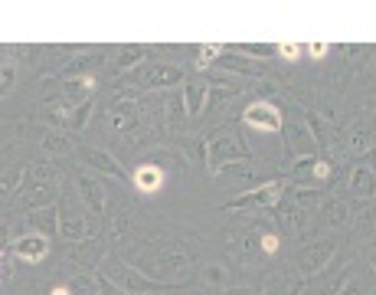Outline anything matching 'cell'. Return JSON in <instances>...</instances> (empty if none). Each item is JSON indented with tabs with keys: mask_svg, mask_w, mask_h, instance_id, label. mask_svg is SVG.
<instances>
[{
	"mask_svg": "<svg viewBox=\"0 0 376 295\" xmlns=\"http://www.w3.org/2000/svg\"><path fill=\"white\" fill-rule=\"evenodd\" d=\"M281 184L279 181H269V184L256 187V190H246V194H239L233 204H226V210H242V207H272V204H279L281 200Z\"/></svg>",
	"mask_w": 376,
	"mask_h": 295,
	"instance_id": "6da1fadb",
	"label": "cell"
},
{
	"mask_svg": "<svg viewBox=\"0 0 376 295\" xmlns=\"http://www.w3.org/2000/svg\"><path fill=\"white\" fill-rule=\"evenodd\" d=\"M242 121L249 128H258V131H281V112L272 105V102H252L246 112H242Z\"/></svg>",
	"mask_w": 376,
	"mask_h": 295,
	"instance_id": "7a4b0ae2",
	"label": "cell"
},
{
	"mask_svg": "<svg viewBox=\"0 0 376 295\" xmlns=\"http://www.w3.org/2000/svg\"><path fill=\"white\" fill-rule=\"evenodd\" d=\"M13 252H17V259L36 266V262H43L49 256V243H46L43 233H26L20 240H13Z\"/></svg>",
	"mask_w": 376,
	"mask_h": 295,
	"instance_id": "3957f363",
	"label": "cell"
},
{
	"mask_svg": "<svg viewBox=\"0 0 376 295\" xmlns=\"http://www.w3.org/2000/svg\"><path fill=\"white\" fill-rule=\"evenodd\" d=\"M334 256V243L331 240H321L314 243L311 250H304V256H301V273L311 275V273H321L324 266H327V259Z\"/></svg>",
	"mask_w": 376,
	"mask_h": 295,
	"instance_id": "277c9868",
	"label": "cell"
},
{
	"mask_svg": "<svg viewBox=\"0 0 376 295\" xmlns=\"http://www.w3.org/2000/svg\"><path fill=\"white\" fill-rule=\"evenodd\" d=\"M131 181H134V187H138L141 194H157L164 187V167H157V164H141L138 171L131 174Z\"/></svg>",
	"mask_w": 376,
	"mask_h": 295,
	"instance_id": "5b68a950",
	"label": "cell"
},
{
	"mask_svg": "<svg viewBox=\"0 0 376 295\" xmlns=\"http://www.w3.org/2000/svg\"><path fill=\"white\" fill-rule=\"evenodd\" d=\"M82 158H86L95 171H105V174H111V177H125V171L115 164V158L105 151H98V148H82Z\"/></svg>",
	"mask_w": 376,
	"mask_h": 295,
	"instance_id": "8992f818",
	"label": "cell"
},
{
	"mask_svg": "<svg viewBox=\"0 0 376 295\" xmlns=\"http://www.w3.org/2000/svg\"><path fill=\"white\" fill-rule=\"evenodd\" d=\"M79 190H82V200L92 213H102L105 210V190L92 181V177H79Z\"/></svg>",
	"mask_w": 376,
	"mask_h": 295,
	"instance_id": "52a82bcc",
	"label": "cell"
},
{
	"mask_svg": "<svg viewBox=\"0 0 376 295\" xmlns=\"http://www.w3.org/2000/svg\"><path fill=\"white\" fill-rule=\"evenodd\" d=\"M206 96H210V86H206V82H187V86H183L187 112H190V115H200L206 105Z\"/></svg>",
	"mask_w": 376,
	"mask_h": 295,
	"instance_id": "ba28073f",
	"label": "cell"
},
{
	"mask_svg": "<svg viewBox=\"0 0 376 295\" xmlns=\"http://www.w3.org/2000/svg\"><path fill=\"white\" fill-rule=\"evenodd\" d=\"M180 82H183V69L167 66V63L150 69V76H148V86H180Z\"/></svg>",
	"mask_w": 376,
	"mask_h": 295,
	"instance_id": "9c48e42d",
	"label": "cell"
},
{
	"mask_svg": "<svg viewBox=\"0 0 376 295\" xmlns=\"http://www.w3.org/2000/svg\"><path fill=\"white\" fill-rule=\"evenodd\" d=\"M59 233H63L69 243H79L88 236V227L82 217H59Z\"/></svg>",
	"mask_w": 376,
	"mask_h": 295,
	"instance_id": "30bf717a",
	"label": "cell"
},
{
	"mask_svg": "<svg viewBox=\"0 0 376 295\" xmlns=\"http://www.w3.org/2000/svg\"><path fill=\"white\" fill-rule=\"evenodd\" d=\"M350 190H354V194H370V190H373V171H370L366 164L354 167V177H350Z\"/></svg>",
	"mask_w": 376,
	"mask_h": 295,
	"instance_id": "8fae6325",
	"label": "cell"
},
{
	"mask_svg": "<svg viewBox=\"0 0 376 295\" xmlns=\"http://www.w3.org/2000/svg\"><path fill=\"white\" fill-rule=\"evenodd\" d=\"M13 82H17V66H13V63L0 66V98L7 96V92H10Z\"/></svg>",
	"mask_w": 376,
	"mask_h": 295,
	"instance_id": "7c38bea8",
	"label": "cell"
},
{
	"mask_svg": "<svg viewBox=\"0 0 376 295\" xmlns=\"http://www.w3.org/2000/svg\"><path fill=\"white\" fill-rule=\"evenodd\" d=\"M72 289L82 295H98V279H92V275H75Z\"/></svg>",
	"mask_w": 376,
	"mask_h": 295,
	"instance_id": "4fadbf2b",
	"label": "cell"
},
{
	"mask_svg": "<svg viewBox=\"0 0 376 295\" xmlns=\"http://www.w3.org/2000/svg\"><path fill=\"white\" fill-rule=\"evenodd\" d=\"M141 59H144V50H141V46H128V50H121V53H118V66H121V69H128V66L141 63Z\"/></svg>",
	"mask_w": 376,
	"mask_h": 295,
	"instance_id": "5bb4252c",
	"label": "cell"
},
{
	"mask_svg": "<svg viewBox=\"0 0 376 295\" xmlns=\"http://www.w3.org/2000/svg\"><path fill=\"white\" fill-rule=\"evenodd\" d=\"M43 148H46V151H53V154H65L69 148H72V144L65 142L63 135H49V138L43 142Z\"/></svg>",
	"mask_w": 376,
	"mask_h": 295,
	"instance_id": "9a60e30c",
	"label": "cell"
},
{
	"mask_svg": "<svg viewBox=\"0 0 376 295\" xmlns=\"http://www.w3.org/2000/svg\"><path fill=\"white\" fill-rule=\"evenodd\" d=\"M226 46H219V43H213V46H203V50H200V59H196V66H200V69H206V66L213 63L216 56L223 53Z\"/></svg>",
	"mask_w": 376,
	"mask_h": 295,
	"instance_id": "2e32d148",
	"label": "cell"
},
{
	"mask_svg": "<svg viewBox=\"0 0 376 295\" xmlns=\"http://www.w3.org/2000/svg\"><path fill=\"white\" fill-rule=\"evenodd\" d=\"M265 295H288V279L285 275H272L265 285Z\"/></svg>",
	"mask_w": 376,
	"mask_h": 295,
	"instance_id": "e0dca14e",
	"label": "cell"
},
{
	"mask_svg": "<svg viewBox=\"0 0 376 295\" xmlns=\"http://www.w3.org/2000/svg\"><path fill=\"white\" fill-rule=\"evenodd\" d=\"M88 115H92V98H88V102H82V105L75 109L72 125H75V128H86V125H88Z\"/></svg>",
	"mask_w": 376,
	"mask_h": 295,
	"instance_id": "ac0fdd59",
	"label": "cell"
},
{
	"mask_svg": "<svg viewBox=\"0 0 376 295\" xmlns=\"http://www.w3.org/2000/svg\"><path fill=\"white\" fill-rule=\"evenodd\" d=\"M98 295H131V292L118 289V285L111 282V279H105V275H98Z\"/></svg>",
	"mask_w": 376,
	"mask_h": 295,
	"instance_id": "d6986e66",
	"label": "cell"
},
{
	"mask_svg": "<svg viewBox=\"0 0 376 295\" xmlns=\"http://www.w3.org/2000/svg\"><path fill=\"white\" fill-rule=\"evenodd\" d=\"M279 53L285 56L288 63H295V59L301 56V46H298V43H281V46H279Z\"/></svg>",
	"mask_w": 376,
	"mask_h": 295,
	"instance_id": "ffe728a7",
	"label": "cell"
},
{
	"mask_svg": "<svg viewBox=\"0 0 376 295\" xmlns=\"http://www.w3.org/2000/svg\"><path fill=\"white\" fill-rule=\"evenodd\" d=\"M311 174H314V181H327V177H331V164H327V161H314Z\"/></svg>",
	"mask_w": 376,
	"mask_h": 295,
	"instance_id": "44dd1931",
	"label": "cell"
},
{
	"mask_svg": "<svg viewBox=\"0 0 376 295\" xmlns=\"http://www.w3.org/2000/svg\"><path fill=\"white\" fill-rule=\"evenodd\" d=\"M262 250L269 252V256H275V252H279V236H275V233H265V236H262Z\"/></svg>",
	"mask_w": 376,
	"mask_h": 295,
	"instance_id": "7402d4cb",
	"label": "cell"
},
{
	"mask_svg": "<svg viewBox=\"0 0 376 295\" xmlns=\"http://www.w3.org/2000/svg\"><path fill=\"white\" fill-rule=\"evenodd\" d=\"M347 220V204H334L331 207V223L337 227V223H344Z\"/></svg>",
	"mask_w": 376,
	"mask_h": 295,
	"instance_id": "603a6c76",
	"label": "cell"
},
{
	"mask_svg": "<svg viewBox=\"0 0 376 295\" xmlns=\"http://www.w3.org/2000/svg\"><path fill=\"white\" fill-rule=\"evenodd\" d=\"M20 181V171H13V174H7V177H0V194H7L13 184Z\"/></svg>",
	"mask_w": 376,
	"mask_h": 295,
	"instance_id": "cb8c5ba5",
	"label": "cell"
},
{
	"mask_svg": "<svg viewBox=\"0 0 376 295\" xmlns=\"http://www.w3.org/2000/svg\"><path fill=\"white\" fill-rule=\"evenodd\" d=\"M226 66H229V69H242V73H252V66H249L242 56H233V59H226Z\"/></svg>",
	"mask_w": 376,
	"mask_h": 295,
	"instance_id": "d4e9b609",
	"label": "cell"
},
{
	"mask_svg": "<svg viewBox=\"0 0 376 295\" xmlns=\"http://www.w3.org/2000/svg\"><path fill=\"white\" fill-rule=\"evenodd\" d=\"M327 50H331L327 43H311V46H308V53H311V59H324V56H327Z\"/></svg>",
	"mask_w": 376,
	"mask_h": 295,
	"instance_id": "484cf974",
	"label": "cell"
},
{
	"mask_svg": "<svg viewBox=\"0 0 376 295\" xmlns=\"http://www.w3.org/2000/svg\"><path fill=\"white\" fill-rule=\"evenodd\" d=\"M370 148V138H366L363 131H357V138H354V151H366Z\"/></svg>",
	"mask_w": 376,
	"mask_h": 295,
	"instance_id": "4316f807",
	"label": "cell"
},
{
	"mask_svg": "<svg viewBox=\"0 0 376 295\" xmlns=\"http://www.w3.org/2000/svg\"><path fill=\"white\" fill-rule=\"evenodd\" d=\"M344 295H363V289H360V282H357V279H350V282H347V289H344Z\"/></svg>",
	"mask_w": 376,
	"mask_h": 295,
	"instance_id": "83f0119b",
	"label": "cell"
},
{
	"mask_svg": "<svg viewBox=\"0 0 376 295\" xmlns=\"http://www.w3.org/2000/svg\"><path fill=\"white\" fill-rule=\"evenodd\" d=\"M223 295H252V289H246V285H236V289H226Z\"/></svg>",
	"mask_w": 376,
	"mask_h": 295,
	"instance_id": "f1b7e54d",
	"label": "cell"
},
{
	"mask_svg": "<svg viewBox=\"0 0 376 295\" xmlns=\"http://www.w3.org/2000/svg\"><path fill=\"white\" fill-rule=\"evenodd\" d=\"M223 269H219V266H213V269H210V279H213V282H223Z\"/></svg>",
	"mask_w": 376,
	"mask_h": 295,
	"instance_id": "f546056e",
	"label": "cell"
},
{
	"mask_svg": "<svg viewBox=\"0 0 376 295\" xmlns=\"http://www.w3.org/2000/svg\"><path fill=\"white\" fill-rule=\"evenodd\" d=\"M49 295H72V289H69V285H56Z\"/></svg>",
	"mask_w": 376,
	"mask_h": 295,
	"instance_id": "4dcf8cb0",
	"label": "cell"
},
{
	"mask_svg": "<svg viewBox=\"0 0 376 295\" xmlns=\"http://www.w3.org/2000/svg\"><path fill=\"white\" fill-rule=\"evenodd\" d=\"M0 269H3V252H0Z\"/></svg>",
	"mask_w": 376,
	"mask_h": 295,
	"instance_id": "1f68e13d",
	"label": "cell"
}]
</instances>
